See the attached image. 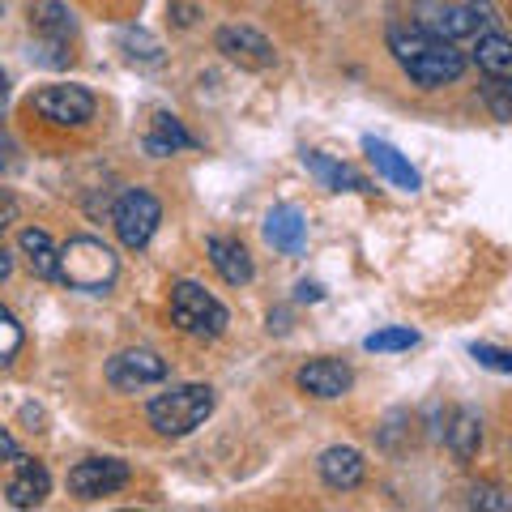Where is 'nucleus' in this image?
<instances>
[{
	"instance_id": "obj_22",
	"label": "nucleus",
	"mask_w": 512,
	"mask_h": 512,
	"mask_svg": "<svg viewBox=\"0 0 512 512\" xmlns=\"http://www.w3.org/2000/svg\"><path fill=\"white\" fill-rule=\"evenodd\" d=\"M188 146H192V137L184 133V124L175 116H167V111H158L154 124H150V137H146V150L158 154V158H167V154L188 150Z\"/></svg>"
},
{
	"instance_id": "obj_17",
	"label": "nucleus",
	"mask_w": 512,
	"mask_h": 512,
	"mask_svg": "<svg viewBox=\"0 0 512 512\" xmlns=\"http://www.w3.org/2000/svg\"><path fill=\"white\" fill-rule=\"evenodd\" d=\"M478 69H483L487 77H495V82H508L512 77V43L500 35V30H487V35H478Z\"/></svg>"
},
{
	"instance_id": "obj_8",
	"label": "nucleus",
	"mask_w": 512,
	"mask_h": 512,
	"mask_svg": "<svg viewBox=\"0 0 512 512\" xmlns=\"http://www.w3.org/2000/svg\"><path fill=\"white\" fill-rule=\"evenodd\" d=\"M128 483V466L120 457H90L77 461L69 470V491L82 495V500H103V495H116Z\"/></svg>"
},
{
	"instance_id": "obj_4",
	"label": "nucleus",
	"mask_w": 512,
	"mask_h": 512,
	"mask_svg": "<svg viewBox=\"0 0 512 512\" xmlns=\"http://www.w3.org/2000/svg\"><path fill=\"white\" fill-rule=\"evenodd\" d=\"M150 427L163 436H188L214 414V389L210 384H175L150 402Z\"/></svg>"
},
{
	"instance_id": "obj_32",
	"label": "nucleus",
	"mask_w": 512,
	"mask_h": 512,
	"mask_svg": "<svg viewBox=\"0 0 512 512\" xmlns=\"http://www.w3.org/2000/svg\"><path fill=\"white\" fill-rule=\"evenodd\" d=\"M5 90H9V82H5V73H0V99H5Z\"/></svg>"
},
{
	"instance_id": "obj_26",
	"label": "nucleus",
	"mask_w": 512,
	"mask_h": 512,
	"mask_svg": "<svg viewBox=\"0 0 512 512\" xmlns=\"http://www.w3.org/2000/svg\"><path fill=\"white\" fill-rule=\"evenodd\" d=\"M487 103L495 111V120H512V103H508V86L495 82V77H487Z\"/></svg>"
},
{
	"instance_id": "obj_5",
	"label": "nucleus",
	"mask_w": 512,
	"mask_h": 512,
	"mask_svg": "<svg viewBox=\"0 0 512 512\" xmlns=\"http://www.w3.org/2000/svg\"><path fill=\"white\" fill-rule=\"evenodd\" d=\"M171 316L184 333H192V338H218L231 320L227 308H222V303L197 282H175L171 286Z\"/></svg>"
},
{
	"instance_id": "obj_19",
	"label": "nucleus",
	"mask_w": 512,
	"mask_h": 512,
	"mask_svg": "<svg viewBox=\"0 0 512 512\" xmlns=\"http://www.w3.org/2000/svg\"><path fill=\"white\" fill-rule=\"evenodd\" d=\"M444 436L461 461H470L478 453V444H483V419L474 410H453V423L444 427Z\"/></svg>"
},
{
	"instance_id": "obj_24",
	"label": "nucleus",
	"mask_w": 512,
	"mask_h": 512,
	"mask_svg": "<svg viewBox=\"0 0 512 512\" xmlns=\"http://www.w3.org/2000/svg\"><path fill=\"white\" fill-rule=\"evenodd\" d=\"M22 350V325L13 320L9 308H0V367L13 363V355Z\"/></svg>"
},
{
	"instance_id": "obj_3",
	"label": "nucleus",
	"mask_w": 512,
	"mask_h": 512,
	"mask_svg": "<svg viewBox=\"0 0 512 512\" xmlns=\"http://www.w3.org/2000/svg\"><path fill=\"white\" fill-rule=\"evenodd\" d=\"M495 22L500 18H495L491 0H419V5H414V26H423L448 43L483 35Z\"/></svg>"
},
{
	"instance_id": "obj_11",
	"label": "nucleus",
	"mask_w": 512,
	"mask_h": 512,
	"mask_svg": "<svg viewBox=\"0 0 512 512\" xmlns=\"http://www.w3.org/2000/svg\"><path fill=\"white\" fill-rule=\"evenodd\" d=\"M350 384H355V372L338 359H312L299 367V389L312 397H342Z\"/></svg>"
},
{
	"instance_id": "obj_30",
	"label": "nucleus",
	"mask_w": 512,
	"mask_h": 512,
	"mask_svg": "<svg viewBox=\"0 0 512 512\" xmlns=\"http://www.w3.org/2000/svg\"><path fill=\"white\" fill-rule=\"evenodd\" d=\"M9 269H13V256H9L5 248H0V282H5V278H9Z\"/></svg>"
},
{
	"instance_id": "obj_28",
	"label": "nucleus",
	"mask_w": 512,
	"mask_h": 512,
	"mask_svg": "<svg viewBox=\"0 0 512 512\" xmlns=\"http://www.w3.org/2000/svg\"><path fill=\"white\" fill-rule=\"evenodd\" d=\"M18 214H22V210H18V201H13L9 192H0V231H9L13 222H18Z\"/></svg>"
},
{
	"instance_id": "obj_15",
	"label": "nucleus",
	"mask_w": 512,
	"mask_h": 512,
	"mask_svg": "<svg viewBox=\"0 0 512 512\" xmlns=\"http://www.w3.org/2000/svg\"><path fill=\"white\" fill-rule=\"evenodd\" d=\"M210 261L222 274V282H231V286H248L252 282V256H248V248L239 244V239L214 235L210 239Z\"/></svg>"
},
{
	"instance_id": "obj_25",
	"label": "nucleus",
	"mask_w": 512,
	"mask_h": 512,
	"mask_svg": "<svg viewBox=\"0 0 512 512\" xmlns=\"http://www.w3.org/2000/svg\"><path fill=\"white\" fill-rule=\"evenodd\" d=\"M470 355L483 363V367H491V372H500V376L512 372V355H508V350H495V346H483V342H478V346H470Z\"/></svg>"
},
{
	"instance_id": "obj_18",
	"label": "nucleus",
	"mask_w": 512,
	"mask_h": 512,
	"mask_svg": "<svg viewBox=\"0 0 512 512\" xmlns=\"http://www.w3.org/2000/svg\"><path fill=\"white\" fill-rule=\"evenodd\" d=\"M30 26H35V35H43L47 43H69L73 13L64 9L60 0H39V5L30 9Z\"/></svg>"
},
{
	"instance_id": "obj_33",
	"label": "nucleus",
	"mask_w": 512,
	"mask_h": 512,
	"mask_svg": "<svg viewBox=\"0 0 512 512\" xmlns=\"http://www.w3.org/2000/svg\"><path fill=\"white\" fill-rule=\"evenodd\" d=\"M0 18H5V5H0Z\"/></svg>"
},
{
	"instance_id": "obj_6",
	"label": "nucleus",
	"mask_w": 512,
	"mask_h": 512,
	"mask_svg": "<svg viewBox=\"0 0 512 512\" xmlns=\"http://www.w3.org/2000/svg\"><path fill=\"white\" fill-rule=\"evenodd\" d=\"M111 222H116L120 244L137 252V248H146L154 239L158 222H163V205H158V197L146 192V188H128V192H120L116 210H111Z\"/></svg>"
},
{
	"instance_id": "obj_29",
	"label": "nucleus",
	"mask_w": 512,
	"mask_h": 512,
	"mask_svg": "<svg viewBox=\"0 0 512 512\" xmlns=\"http://www.w3.org/2000/svg\"><path fill=\"white\" fill-rule=\"evenodd\" d=\"M13 154H18L13 137H9V133H0V171H13V167H18V158H13Z\"/></svg>"
},
{
	"instance_id": "obj_13",
	"label": "nucleus",
	"mask_w": 512,
	"mask_h": 512,
	"mask_svg": "<svg viewBox=\"0 0 512 512\" xmlns=\"http://www.w3.org/2000/svg\"><path fill=\"white\" fill-rule=\"evenodd\" d=\"M363 474H367V461L359 448H346V444H333L320 453V478L333 487V491H350V487H359L363 483Z\"/></svg>"
},
{
	"instance_id": "obj_1",
	"label": "nucleus",
	"mask_w": 512,
	"mask_h": 512,
	"mask_svg": "<svg viewBox=\"0 0 512 512\" xmlns=\"http://www.w3.org/2000/svg\"><path fill=\"white\" fill-rule=\"evenodd\" d=\"M389 52H393L397 64H402V73L410 77V82H419L427 90L448 86L466 73V56H461L453 43L431 35V30H423V26H414V22L389 30Z\"/></svg>"
},
{
	"instance_id": "obj_7",
	"label": "nucleus",
	"mask_w": 512,
	"mask_h": 512,
	"mask_svg": "<svg viewBox=\"0 0 512 512\" xmlns=\"http://www.w3.org/2000/svg\"><path fill=\"white\" fill-rule=\"evenodd\" d=\"M35 111L43 120H52V124H64V128H77V124H86L94 116V94L86 86H43L35 94Z\"/></svg>"
},
{
	"instance_id": "obj_31",
	"label": "nucleus",
	"mask_w": 512,
	"mask_h": 512,
	"mask_svg": "<svg viewBox=\"0 0 512 512\" xmlns=\"http://www.w3.org/2000/svg\"><path fill=\"white\" fill-rule=\"evenodd\" d=\"M299 299H320V286H308V282H303V286H299Z\"/></svg>"
},
{
	"instance_id": "obj_16",
	"label": "nucleus",
	"mask_w": 512,
	"mask_h": 512,
	"mask_svg": "<svg viewBox=\"0 0 512 512\" xmlns=\"http://www.w3.org/2000/svg\"><path fill=\"white\" fill-rule=\"evenodd\" d=\"M303 235H308V222H303V214L295 210V205H278V210H269L265 239L278 252H299L303 248Z\"/></svg>"
},
{
	"instance_id": "obj_27",
	"label": "nucleus",
	"mask_w": 512,
	"mask_h": 512,
	"mask_svg": "<svg viewBox=\"0 0 512 512\" xmlns=\"http://www.w3.org/2000/svg\"><path fill=\"white\" fill-rule=\"evenodd\" d=\"M474 508H491V512H508V500H504V491H495V487H474Z\"/></svg>"
},
{
	"instance_id": "obj_2",
	"label": "nucleus",
	"mask_w": 512,
	"mask_h": 512,
	"mask_svg": "<svg viewBox=\"0 0 512 512\" xmlns=\"http://www.w3.org/2000/svg\"><path fill=\"white\" fill-rule=\"evenodd\" d=\"M116 274H120V256L111 252L103 239L77 235L64 248H56V278H64L73 291L103 295V291H111Z\"/></svg>"
},
{
	"instance_id": "obj_12",
	"label": "nucleus",
	"mask_w": 512,
	"mask_h": 512,
	"mask_svg": "<svg viewBox=\"0 0 512 512\" xmlns=\"http://www.w3.org/2000/svg\"><path fill=\"white\" fill-rule=\"evenodd\" d=\"M47 491H52V474H47L43 461H30V457H18V470L9 478V504L13 508H35L47 500Z\"/></svg>"
},
{
	"instance_id": "obj_23",
	"label": "nucleus",
	"mask_w": 512,
	"mask_h": 512,
	"mask_svg": "<svg viewBox=\"0 0 512 512\" xmlns=\"http://www.w3.org/2000/svg\"><path fill=\"white\" fill-rule=\"evenodd\" d=\"M414 342H419V333H414V329H380L363 346L372 350V355H380V350H410Z\"/></svg>"
},
{
	"instance_id": "obj_14",
	"label": "nucleus",
	"mask_w": 512,
	"mask_h": 512,
	"mask_svg": "<svg viewBox=\"0 0 512 512\" xmlns=\"http://www.w3.org/2000/svg\"><path fill=\"white\" fill-rule=\"evenodd\" d=\"M363 150H367V158L376 163V171L389 180L393 188H402V192H419V171L410 167V158L402 154V150H393L389 141H376V137H363Z\"/></svg>"
},
{
	"instance_id": "obj_10",
	"label": "nucleus",
	"mask_w": 512,
	"mask_h": 512,
	"mask_svg": "<svg viewBox=\"0 0 512 512\" xmlns=\"http://www.w3.org/2000/svg\"><path fill=\"white\" fill-rule=\"evenodd\" d=\"M167 376V363L154 355V350H120L116 359H107V380L116 389H146V384H158Z\"/></svg>"
},
{
	"instance_id": "obj_9",
	"label": "nucleus",
	"mask_w": 512,
	"mask_h": 512,
	"mask_svg": "<svg viewBox=\"0 0 512 512\" xmlns=\"http://www.w3.org/2000/svg\"><path fill=\"white\" fill-rule=\"evenodd\" d=\"M218 52L235 60L239 69H269L274 64V43L252 26H222L218 30Z\"/></svg>"
},
{
	"instance_id": "obj_21",
	"label": "nucleus",
	"mask_w": 512,
	"mask_h": 512,
	"mask_svg": "<svg viewBox=\"0 0 512 512\" xmlns=\"http://www.w3.org/2000/svg\"><path fill=\"white\" fill-rule=\"evenodd\" d=\"M18 244H22V256L30 261V274L35 278H56V244H52V235L39 231V227H26Z\"/></svg>"
},
{
	"instance_id": "obj_20",
	"label": "nucleus",
	"mask_w": 512,
	"mask_h": 512,
	"mask_svg": "<svg viewBox=\"0 0 512 512\" xmlns=\"http://www.w3.org/2000/svg\"><path fill=\"white\" fill-rule=\"evenodd\" d=\"M303 163H308V171H312L325 188H333V192H342V188L363 192V188H367V184H363V175H355V171L342 167V163H333V158H329V154H320V150H308V154H303Z\"/></svg>"
}]
</instances>
